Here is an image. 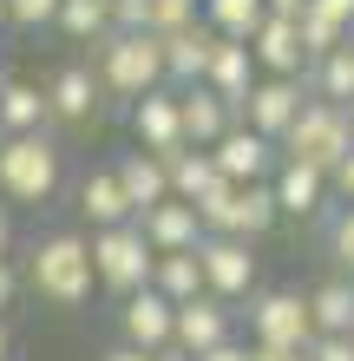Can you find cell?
Here are the masks:
<instances>
[{
    "instance_id": "cell-40",
    "label": "cell",
    "mask_w": 354,
    "mask_h": 361,
    "mask_svg": "<svg viewBox=\"0 0 354 361\" xmlns=\"http://www.w3.org/2000/svg\"><path fill=\"white\" fill-rule=\"evenodd\" d=\"M99 361H158V355H144V348H125V342H112Z\"/></svg>"
},
{
    "instance_id": "cell-16",
    "label": "cell",
    "mask_w": 354,
    "mask_h": 361,
    "mask_svg": "<svg viewBox=\"0 0 354 361\" xmlns=\"http://www.w3.org/2000/svg\"><path fill=\"white\" fill-rule=\"evenodd\" d=\"M46 105H53V118L59 125H92L99 118V105H106V86H99V73L92 66H59L53 73V86H46Z\"/></svg>"
},
{
    "instance_id": "cell-24",
    "label": "cell",
    "mask_w": 354,
    "mask_h": 361,
    "mask_svg": "<svg viewBox=\"0 0 354 361\" xmlns=\"http://www.w3.org/2000/svg\"><path fill=\"white\" fill-rule=\"evenodd\" d=\"M164 171H171V197H177V204H203V197L223 184V178H217V158L197 152V145H184L177 158H164Z\"/></svg>"
},
{
    "instance_id": "cell-3",
    "label": "cell",
    "mask_w": 354,
    "mask_h": 361,
    "mask_svg": "<svg viewBox=\"0 0 354 361\" xmlns=\"http://www.w3.org/2000/svg\"><path fill=\"white\" fill-rule=\"evenodd\" d=\"M59 178H66V158H59V145L46 132L33 138H0V197L13 204H46Z\"/></svg>"
},
{
    "instance_id": "cell-30",
    "label": "cell",
    "mask_w": 354,
    "mask_h": 361,
    "mask_svg": "<svg viewBox=\"0 0 354 361\" xmlns=\"http://www.w3.org/2000/svg\"><path fill=\"white\" fill-rule=\"evenodd\" d=\"M191 27H203V0H151V33L158 39H177Z\"/></svg>"
},
{
    "instance_id": "cell-6",
    "label": "cell",
    "mask_w": 354,
    "mask_h": 361,
    "mask_svg": "<svg viewBox=\"0 0 354 361\" xmlns=\"http://www.w3.org/2000/svg\"><path fill=\"white\" fill-rule=\"evenodd\" d=\"M197 217H203V230L210 237H243V243H256V237H269L276 230V190L269 184H217L210 197L197 204Z\"/></svg>"
},
{
    "instance_id": "cell-26",
    "label": "cell",
    "mask_w": 354,
    "mask_h": 361,
    "mask_svg": "<svg viewBox=\"0 0 354 361\" xmlns=\"http://www.w3.org/2000/svg\"><path fill=\"white\" fill-rule=\"evenodd\" d=\"M151 289L164 295V302H191V295H203V263H197V250H177V257H158L151 269Z\"/></svg>"
},
{
    "instance_id": "cell-7",
    "label": "cell",
    "mask_w": 354,
    "mask_h": 361,
    "mask_svg": "<svg viewBox=\"0 0 354 361\" xmlns=\"http://www.w3.org/2000/svg\"><path fill=\"white\" fill-rule=\"evenodd\" d=\"M243 315H249V342H263V348L302 355L308 342H315V315H308L302 289H256Z\"/></svg>"
},
{
    "instance_id": "cell-20",
    "label": "cell",
    "mask_w": 354,
    "mask_h": 361,
    "mask_svg": "<svg viewBox=\"0 0 354 361\" xmlns=\"http://www.w3.org/2000/svg\"><path fill=\"white\" fill-rule=\"evenodd\" d=\"M210 53H217V33H210V27H191V33L164 39V86H171V92L203 86V73H210Z\"/></svg>"
},
{
    "instance_id": "cell-15",
    "label": "cell",
    "mask_w": 354,
    "mask_h": 361,
    "mask_svg": "<svg viewBox=\"0 0 354 361\" xmlns=\"http://www.w3.org/2000/svg\"><path fill=\"white\" fill-rule=\"evenodd\" d=\"M177 105H184V145H197V152H217V145L243 125V112H236L230 99H217L210 86L177 92Z\"/></svg>"
},
{
    "instance_id": "cell-10",
    "label": "cell",
    "mask_w": 354,
    "mask_h": 361,
    "mask_svg": "<svg viewBox=\"0 0 354 361\" xmlns=\"http://www.w3.org/2000/svg\"><path fill=\"white\" fill-rule=\"evenodd\" d=\"M302 79H256L243 99V125L249 132H263L269 145H282L289 132H296V118H302Z\"/></svg>"
},
{
    "instance_id": "cell-22",
    "label": "cell",
    "mask_w": 354,
    "mask_h": 361,
    "mask_svg": "<svg viewBox=\"0 0 354 361\" xmlns=\"http://www.w3.org/2000/svg\"><path fill=\"white\" fill-rule=\"evenodd\" d=\"M112 171H118V184H125V197H132L138 217H144V210H158V204H171V171H164V158H151V152H125Z\"/></svg>"
},
{
    "instance_id": "cell-44",
    "label": "cell",
    "mask_w": 354,
    "mask_h": 361,
    "mask_svg": "<svg viewBox=\"0 0 354 361\" xmlns=\"http://www.w3.org/2000/svg\"><path fill=\"white\" fill-rule=\"evenodd\" d=\"M0 361H13V329H7V315H0Z\"/></svg>"
},
{
    "instance_id": "cell-8",
    "label": "cell",
    "mask_w": 354,
    "mask_h": 361,
    "mask_svg": "<svg viewBox=\"0 0 354 361\" xmlns=\"http://www.w3.org/2000/svg\"><path fill=\"white\" fill-rule=\"evenodd\" d=\"M197 263H203V289L217 302H249L256 295V257H249L243 237H203Z\"/></svg>"
},
{
    "instance_id": "cell-39",
    "label": "cell",
    "mask_w": 354,
    "mask_h": 361,
    "mask_svg": "<svg viewBox=\"0 0 354 361\" xmlns=\"http://www.w3.org/2000/svg\"><path fill=\"white\" fill-rule=\"evenodd\" d=\"M197 361H249V342H223V348H210V355H197Z\"/></svg>"
},
{
    "instance_id": "cell-37",
    "label": "cell",
    "mask_w": 354,
    "mask_h": 361,
    "mask_svg": "<svg viewBox=\"0 0 354 361\" xmlns=\"http://www.w3.org/2000/svg\"><path fill=\"white\" fill-rule=\"evenodd\" d=\"M308 7H315V13H328L335 27H354V0H308Z\"/></svg>"
},
{
    "instance_id": "cell-21",
    "label": "cell",
    "mask_w": 354,
    "mask_h": 361,
    "mask_svg": "<svg viewBox=\"0 0 354 361\" xmlns=\"http://www.w3.org/2000/svg\"><path fill=\"white\" fill-rule=\"evenodd\" d=\"M53 125V105L33 79H0V138H33Z\"/></svg>"
},
{
    "instance_id": "cell-38",
    "label": "cell",
    "mask_w": 354,
    "mask_h": 361,
    "mask_svg": "<svg viewBox=\"0 0 354 361\" xmlns=\"http://www.w3.org/2000/svg\"><path fill=\"white\" fill-rule=\"evenodd\" d=\"M13 295H20V269H13V263H0V315L13 309Z\"/></svg>"
},
{
    "instance_id": "cell-36",
    "label": "cell",
    "mask_w": 354,
    "mask_h": 361,
    "mask_svg": "<svg viewBox=\"0 0 354 361\" xmlns=\"http://www.w3.org/2000/svg\"><path fill=\"white\" fill-rule=\"evenodd\" d=\"M328 190H335V197H341V204L354 210V152H348V158L335 164V178H328Z\"/></svg>"
},
{
    "instance_id": "cell-11",
    "label": "cell",
    "mask_w": 354,
    "mask_h": 361,
    "mask_svg": "<svg viewBox=\"0 0 354 361\" xmlns=\"http://www.w3.org/2000/svg\"><path fill=\"white\" fill-rule=\"evenodd\" d=\"M132 138H138V152H151V158H177L184 152V105H177L171 86L144 92L132 105Z\"/></svg>"
},
{
    "instance_id": "cell-5",
    "label": "cell",
    "mask_w": 354,
    "mask_h": 361,
    "mask_svg": "<svg viewBox=\"0 0 354 361\" xmlns=\"http://www.w3.org/2000/svg\"><path fill=\"white\" fill-rule=\"evenodd\" d=\"M151 269H158V250L144 243L138 224H118V230H92V276L99 289H112L118 302L138 289H151Z\"/></svg>"
},
{
    "instance_id": "cell-12",
    "label": "cell",
    "mask_w": 354,
    "mask_h": 361,
    "mask_svg": "<svg viewBox=\"0 0 354 361\" xmlns=\"http://www.w3.org/2000/svg\"><path fill=\"white\" fill-rule=\"evenodd\" d=\"M223 342H236V302H217L210 289L191 295V302L177 309V348L197 361V355H210Z\"/></svg>"
},
{
    "instance_id": "cell-13",
    "label": "cell",
    "mask_w": 354,
    "mask_h": 361,
    "mask_svg": "<svg viewBox=\"0 0 354 361\" xmlns=\"http://www.w3.org/2000/svg\"><path fill=\"white\" fill-rule=\"evenodd\" d=\"M249 53H256V73H263V79H302V73H308L302 20H289V13H269L263 27L249 33Z\"/></svg>"
},
{
    "instance_id": "cell-19",
    "label": "cell",
    "mask_w": 354,
    "mask_h": 361,
    "mask_svg": "<svg viewBox=\"0 0 354 361\" xmlns=\"http://www.w3.org/2000/svg\"><path fill=\"white\" fill-rule=\"evenodd\" d=\"M256 53H249V39H217V53H210V73H203V86H210L217 99H230L236 112H243V99L249 86H256Z\"/></svg>"
},
{
    "instance_id": "cell-14",
    "label": "cell",
    "mask_w": 354,
    "mask_h": 361,
    "mask_svg": "<svg viewBox=\"0 0 354 361\" xmlns=\"http://www.w3.org/2000/svg\"><path fill=\"white\" fill-rule=\"evenodd\" d=\"M210 158H217V178H223V184H269V178H276V164H282V145H269L263 132L236 125Z\"/></svg>"
},
{
    "instance_id": "cell-1",
    "label": "cell",
    "mask_w": 354,
    "mask_h": 361,
    "mask_svg": "<svg viewBox=\"0 0 354 361\" xmlns=\"http://www.w3.org/2000/svg\"><path fill=\"white\" fill-rule=\"evenodd\" d=\"M27 283L46 295L53 309H79L92 295V237H79V230H53V237L33 243V263H27Z\"/></svg>"
},
{
    "instance_id": "cell-29",
    "label": "cell",
    "mask_w": 354,
    "mask_h": 361,
    "mask_svg": "<svg viewBox=\"0 0 354 361\" xmlns=\"http://www.w3.org/2000/svg\"><path fill=\"white\" fill-rule=\"evenodd\" d=\"M53 27L66 33V39H92V47H99V39L112 33V0H66Z\"/></svg>"
},
{
    "instance_id": "cell-46",
    "label": "cell",
    "mask_w": 354,
    "mask_h": 361,
    "mask_svg": "<svg viewBox=\"0 0 354 361\" xmlns=\"http://www.w3.org/2000/svg\"><path fill=\"white\" fill-rule=\"evenodd\" d=\"M7 27H13V13H7V0H0V33H7Z\"/></svg>"
},
{
    "instance_id": "cell-27",
    "label": "cell",
    "mask_w": 354,
    "mask_h": 361,
    "mask_svg": "<svg viewBox=\"0 0 354 361\" xmlns=\"http://www.w3.org/2000/svg\"><path fill=\"white\" fill-rule=\"evenodd\" d=\"M269 20L263 0H203V27H210L217 39H249Z\"/></svg>"
},
{
    "instance_id": "cell-32",
    "label": "cell",
    "mask_w": 354,
    "mask_h": 361,
    "mask_svg": "<svg viewBox=\"0 0 354 361\" xmlns=\"http://www.w3.org/2000/svg\"><path fill=\"white\" fill-rule=\"evenodd\" d=\"M328 257L341 263V276L354 283V210H341L335 224H328Z\"/></svg>"
},
{
    "instance_id": "cell-23",
    "label": "cell",
    "mask_w": 354,
    "mask_h": 361,
    "mask_svg": "<svg viewBox=\"0 0 354 361\" xmlns=\"http://www.w3.org/2000/svg\"><path fill=\"white\" fill-rule=\"evenodd\" d=\"M79 210L92 217V230H118V224H138L132 197H125L118 171H92L86 184H79Z\"/></svg>"
},
{
    "instance_id": "cell-17",
    "label": "cell",
    "mask_w": 354,
    "mask_h": 361,
    "mask_svg": "<svg viewBox=\"0 0 354 361\" xmlns=\"http://www.w3.org/2000/svg\"><path fill=\"white\" fill-rule=\"evenodd\" d=\"M138 230H144V243L158 250V257H177V250H197L210 230H203V217H197V204H158V210H144L138 217Z\"/></svg>"
},
{
    "instance_id": "cell-47",
    "label": "cell",
    "mask_w": 354,
    "mask_h": 361,
    "mask_svg": "<svg viewBox=\"0 0 354 361\" xmlns=\"http://www.w3.org/2000/svg\"><path fill=\"white\" fill-rule=\"evenodd\" d=\"M348 125H354V105H348Z\"/></svg>"
},
{
    "instance_id": "cell-2",
    "label": "cell",
    "mask_w": 354,
    "mask_h": 361,
    "mask_svg": "<svg viewBox=\"0 0 354 361\" xmlns=\"http://www.w3.org/2000/svg\"><path fill=\"white\" fill-rule=\"evenodd\" d=\"M99 86H106L112 99H144L164 86V39L158 33H106L99 39Z\"/></svg>"
},
{
    "instance_id": "cell-35",
    "label": "cell",
    "mask_w": 354,
    "mask_h": 361,
    "mask_svg": "<svg viewBox=\"0 0 354 361\" xmlns=\"http://www.w3.org/2000/svg\"><path fill=\"white\" fill-rule=\"evenodd\" d=\"M302 355L308 361H354V335H315Z\"/></svg>"
},
{
    "instance_id": "cell-4",
    "label": "cell",
    "mask_w": 354,
    "mask_h": 361,
    "mask_svg": "<svg viewBox=\"0 0 354 361\" xmlns=\"http://www.w3.org/2000/svg\"><path fill=\"white\" fill-rule=\"evenodd\" d=\"M348 152H354L348 105H328V99H308L302 118H296V132L282 138V158H296V164H308V171H322V178H335V164Z\"/></svg>"
},
{
    "instance_id": "cell-31",
    "label": "cell",
    "mask_w": 354,
    "mask_h": 361,
    "mask_svg": "<svg viewBox=\"0 0 354 361\" xmlns=\"http://www.w3.org/2000/svg\"><path fill=\"white\" fill-rule=\"evenodd\" d=\"M335 47H348V27H335L328 13L308 7V13H302V53H308V66H315V59H328Z\"/></svg>"
},
{
    "instance_id": "cell-25",
    "label": "cell",
    "mask_w": 354,
    "mask_h": 361,
    "mask_svg": "<svg viewBox=\"0 0 354 361\" xmlns=\"http://www.w3.org/2000/svg\"><path fill=\"white\" fill-rule=\"evenodd\" d=\"M308 315H315V335H354V283L328 276L322 289H308Z\"/></svg>"
},
{
    "instance_id": "cell-34",
    "label": "cell",
    "mask_w": 354,
    "mask_h": 361,
    "mask_svg": "<svg viewBox=\"0 0 354 361\" xmlns=\"http://www.w3.org/2000/svg\"><path fill=\"white\" fill-rule=\"evenodd\" d=\"M112 33H151V0H112Z\"/></svg>"
},
{
    "instance_id": "cell-9",
    "label": "cell",
    "mask_w": 354,
    "mask_h": 361,
    "mask_svg": "<svg viewBox=\"0 0 354 361\" xmlns=\"http://www.w3.org/2000/svg\"><path fill=\"white\" fill-rule=\"evenodd\" d=\"M118 342L125 348H144V355L177 348V302H164L158 289L125 295V302H118Z\"/></svg>"
},
{
    "instance_id": "cell-45",
    "label": "cell",
    "mask_w": 354,
    "mask_h": 361,
    "mask_svg": "<svg viewBox=\"0 0 354 361\" xmlns=\"http://www.w3.org/2000/svg\"><path fill=\"white\" fill-rule=\"evenodd\" d=\"M158 361H191V355H184V348H164V355H158Z\"/></svg>"
},
{
    "instance_id": "cell-33",
    "label": "cell",
    "mask_w": 354,
    "mask_h": 361,
    "mask_svg": "<svg viewBox=\"0 0 354 361\" xmlns=\"http://www.w3.org/2000/svg\"><path fill=\"white\" fill-rule=\"evenodd\" d=\"M59 7L66 0H7V13H13V27H53Z\"/></svg>"
},
{
    "instance_id": "cell-48",
    "label": "cell",
    "mask_w": 354,
    "mask_h": 361,
    "mask_svg": "<svg viewBox=\"0 0 354 361\" xmlns=\"http://www.w3.org/2000/svg\"><path fill=\"white\" fill-rule=\"evenodd\" d=\"M348 47H354V27H348Z\"/></svg>"
},
{
    "instance_id": "cell-42",
    "label": "cell",
    "mask_w": 354,
    "mask_h": 361,
    "mask_svg": "<svg viewBox=\"0 0 354 361\" xmlns=\"http://www.w3.org/2000/svg\"><path fill=\"white\" fill-rule=\"evenodd\" d=\"M7 250H13V224H7V204H0V263H13Z\"/></svg>"
},
{
    "instance_id": "cell-43",
    "label": "cell",
    "mask_w": 354,
    "mask_h": 361,
    "mask_svg": "<svg viewBox=\"0 0 354 361\" xmlns=\"http://www.w3.org/2000/svg\"><path fill=\"white\" fill-rule=\"evenodd\" d=\"M249 361H296V355H282V348H263V342H249Z\"/></svg>"
},
{
    "instance_id": "cell-18",
    "label": "cell",
    "mask_w": 354,
    "mask_h": 361,
    "mask_svg": "<svg viewBox=\"0 0 354 361\" xmlns=\"http://www.w3.org/2000/svg\"><path fill=\"white\" fill-rule=\"evenodd\" d=\"M269 190H276V210L282 217H322L328 210V197H335V190H328V178L322 171H308V164H296V158H282L276 164V178H269Z\"/></svg>"
},
{
    "instance_id": "cell-49",
    "label": "cell",
    "mask_w": 354,
    "mask_h": 361,
    "mask_svg": "<svg viewBox=\"0 0 354 361\" xmlns=\"http://www.w3.org/2000/svg\"><path fill=\"white\" fill-rule=\"evenodd\" d=\"M296 361H308V355H296Z\"/></svg>"
},
{
    "instance_id": "cell-28",
    "label": "cell",
    "mask_w": 354,
    "mask_h": 361,
    "mask_svg": "<svg viewBox=\"0 0 354 361\" xmlns=\"http://www.w3.org/2000/svg\"><path fill=\"white\" fill-rule=\"evenodd\" d=\"M308 86L328 105H354V47H335L328 59H315V66H308Z\"/></svg>"
},
{
    "instance_id": "cell-41",
    "label": "cell",
    "mask_w": 354,
    "mask_h": 361,
    "mask_svg": "<svg viewBox=\"0 0 354 361\" xmlns=\"http://www.w3.org/2000/svg\"><path fill=\"white\" fill-rule=\"evenodd\" d=\"M263 7H269V13H289V20H302V13H308V0H263Z\"/></svg>"
}]
</instances>
